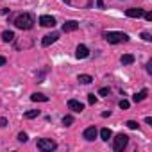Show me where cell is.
<instances>
[{
	"label": "cell",
	"instance_id": "cell-1",
	"mask_svg": "<svg viewBox=\"0 0 152 152\" xmlns=\"http://www.w3.org/2000/svg\"><path fill=\"white\" fill-rule=\"evenodd\" d=\"M32 23H34V18H32V15H29V13H22V15H18L16 20H15V25H16L18 29H22V31H29V29L32 27Z\"/></svg>",
	"mask_w": 152,
	"mask_h": 152
},
{
	"label": "cell",
	"instance_id": "cell-2",
	"mask_svg": "<svg viewBox=\"0 0 152 152\" xmlns=\"http://www.w3.org/2000/svg\"><path fill=\"white\" fill-rule=\"evenodd\" d=\"M104 38H106V41H107V43H113V45L129 41V36H127L125 32H118V31H109V32H106V34H104Z\"/></svg>",
	"mask_w": 152,
	"mask_h": 152
},
{
	"label": "cell",
	"instance_id": "cell-3",
	"mask_svg": "<svg viewBox=\"0 0 152 152\" xmlns=\"http://www.w3.org/2000/svg\"><path fill=\"white\" fill-rule=\"evenodd\" d=\"M38 148H39V150H47V152H52V150H56V148H57V143H56L54 140H47V138H41V140H38Z\"/></svg>",
	"mask_w": 152,
	"mask_h": 152
},
{
	"label": "cell",
	"instance_id": "cell-4",
	"mask_svg": "<svg viewBox=\"0 0 152 152\" xmlns=\"http://www.w3.org/2000/svg\"><path fill=\"white\" fill-rule=\"evenodd\" d=\"M127 143H129V136H127V134H118V136L115 138L113 148H115L116 152H120V150H124V148L127 147Z\"/></svg>",
	"mask_w": 152,
	"mask_h": 152
},
{
	"label": "cell",
	"instance_id": "cell-5",
	"mask_svg": "<svg viewBox=\"0 0 152 152\" xmlns=\"http://www.w3.org/2000/svg\"><path fill=\"white\" fill-rule=\"evenodd\" d=\"M88 56H90L88 47H86V45H79L77 50H75V57H77V59H86Z\"/></svg>",
	"mask_w": 152,
	"mask_h": 152
},
{
	"label": "cell",
	"instance_id": "cell-6",
	"mask_svg": "<svg viewBox=\"0 0 152 152\" xmlns=\"http://www.w3.org/2000/svg\"><path fill=\"white\" fill-rule=\"evenodd\" d=\"M68 107H70L72 111H75V113H83V111H84V106H83L79 100H75V99L68 100Z\"/></svg>",
	"mask_w": 152,
	"mask_h": 152
},
{
	"label": "cell",
	"instance_id": "cell-7",
	"mask_svg": "<svg viewBox=\"0 0 152 152\" xmlns=\"http://www.w3.org/2000/svg\"><path fill=\"white\" fill-rule=\"evenodd\" d=\"M39 23L43 27H54L56 25V18L54 16H48V15H43V16H39Z\"/></svg>",
	"mask_w": 152,
	"mask_h": 152
},
{
	"label": "cell",
	"instance_id": "cell-8",
	"mask_svg": "<svg viewBox=\"0 0 152 152\" xmlns=\"http://www.w3.org/2000/svg\"><path fill=\"white\" fill-rule=\"evenodd\" d=\"M57 38H59V34L57 32H52V34H47L43 39H41V45L43 47H48V45H52V43H56L57 41Z\"/></svg>",
	"mask_w": 152,
	"mask_h": 152
},
{
	"label": "cell",
	"instance_id": "cell-9",
	"mask_svg": "<svg viewBox=\"0 0 152 152\" xmlns=\"http://www.w3.org/2000/svg\"><path fill=\"white\" fill-rule=\"evenodd\" d=\"M97 134H99V131L95 129V125H91V127H88L86 131H84V140H88V141H93L95 138H97Z\"/></svg>",
	"mask_w": 152,
	"mask_h": 152
},
{
	"label": "cell",
	"instance_id": "cell-10",
	"mask_svg": "<svg viewBox=\"0 0 152 152\" xmlns=\"http://www.w3.org/2000/svg\"><path fill=\"white\" fill-rule=\"evenodd\" d=\"M79 29V22H75V20H68L63 23V31L64 32H72V31H77Z\"/></svg>",
	"mask_w": 152,
	"mask_h": 152
},
{
	"label": "cell",
	"instance_id": "cell-11",
	"mask_svg": "<svg viewBox=\"0 0 152 152\" xmlns=\"http://www.w3.org/2000/svg\"><path fill=\"white\" fill-rule=\"evenodd\" d=\"M125 15H127L129 18H140V16H143V9H140V7H131V9L125 11Z\"/></svg>",
	"mask_w": 152,
	"mask_h": 152
},
{
	"label": "cell",
	"instance_id": "cell-12",
	"mask_svg": "<svg viewBox=\"0 0 152 152\" xmlns=\"http://www.w3.org/2000/svg\"><path fill=\"white\" fill-rule=\"evenodd\" d=\"M31 100L32 102H48V97L43 95V93H32L31 95Z\"/></svg>",
	"mask_w": 152,
	"mask_h": 152
},
{
	"label": "cell",
	"instance_id": "cell-13",
	"mask_svg": "<svg viewBox=\"0 0 152 152\" xmlns=\"http://www.w3.org/2000/svg\"><path fill=\"white\" fill-rule=\"evenodd\" d=\"M2 39H4L6 43H11V41L15 39V32H13V31H4V32H2Z\"/></svg>",
	"mask_w": 152,
	"mask_h": 152
},
{
	"label": "cell",
	"instance_id": "cell-14",
	"mask_svg": "<svg viewBox=\"0 0 152 152\" xmlns=\"http://www.w3.org/2000/svg\"><path fill=\"white\" fill-rule=\"evenodd\" d=\"M147 93H148L147 90H141L140 93H134V95H132V100H134V102L138 104V102H141V100H143V99L147 97Z\"/></svg>",
	"mask_w": 152,
	"mask_h": 152
},
{
	"label": "cell",
	"instance_id": "cell-15",
	"mask_svg": "<svg viewBox=\"0 0 152 152\" xmlns=\"http://www.w3.org/2000/svg\"><path fill=\"white\" fill-rule=\"evenodd\" d=\"M120 61H122V64H132L134 63V56L132 54H124Z\"/></svg>",
	"mask_w": 152,
	"mask_h": 152
},
{
	"label": "cell",
	"instance_id": "cell-16",
	"mask_svg": "<svg viewBox=\"0 0 152 152\" xmlns=\"http://www.w3.org/2000/svg\"><path fill=\"white\" fill-rule=\"evenodd\" d=\"M113 136V132H111V129H107V127H104L102 131H100V138L104 140V141H109V138Z\"/></svg>",
	"mask_w": 152,
	"mask_h": 152
},
{
	"label": "cell",
	"instance_id": "cell-17",
	"mask_svg": "<svg viewBox=\"0 0 152 152\" xmlns=\"http://www.w3.org/2000/svg\"><path fill=\"white\" fill-rule=\"evenodd\" d=\"M93 79H91V75H86V73H83V75H79V83L81 84H90Z\"/></svg>",
	"mask_w": 152,
	"mask_h": 152
},
{
	"label": "cell",
	"instance_id": "cell-18",
	"mask_svg": "<svg viewBox=\"0 0 152 152\" xmlns=\"http://www.w3.org/2000/svg\"><path fill=\"white\" fill-rule=\"evenodd\" d=\"M36 116H39V109H32L25 113V118H36Z\"/></svg>",
	"mask_w": 152,
	"mask_h": 152
},
{
	"label": "cell",
	"instance_id": "cell-19",
	"mask_svg": "<svg viewBox=\"0 0 152 152\" xmlns=\"http://www.w3.org/2000/svg\"><path fill=\"white\" fill-rule=\"evenodd\" d=\"M72 124H73V116H70V115H68V116H64V118H63V125H64V127H70Z\"/></svg>",
	"mask_w": 152,
	"mask_h": 152
},
{
	"label": "cell",
	"instance_id": "cell-20",
	"mask_svg": "<svg viewBox=\"0 0 152 152\" xmlns=\"http://www.w3.org/2000/svg\"><path fill=\"white\" fill-rule=\"evenodd\" d=\"M27 140H29V136H27L25 132H20V134H18V141H22V143H25Z\"/></svg>",
	"mask_w": 152,
	"mask_h": 152
},
{
	"label": "cell",
	"instance_id": "cell-21",
	"mask_svg": "<svg viewBox=\"0 0 152 152\" xmlns=\"http://www.w3.org/2000/svg\"><path fill=\"white\" fill-rule=\"evenodd\" d=\"M88 102H90L91 106L97 102V97H95V93H90V95H88Z\"/></svg>",
	"mask_w": 152,
	"mask_h": 152
},
{
	"label": "cell",
	"instance_id": "cell-22",
	"mask_svg": "<svg viewBox=\"0 0 152 152\" xmlns=\"http://www.w3.org/2000/svg\"><path fill=\"white\" fill-rule=\"evenodd\" d=\"M127 127H129V129H138V122L129 120V122H127Z\"/></svg>",
	"mask_w": 152,
	"mask_h": 152
},
{
	"label": "cell",
	"instance_id": "cell-23",
	"mask_svg": "<svg viewBox=\"0 0 152 152\" xmlns=\"http://www.w3.org/2000/svg\"><path fill=\"white\" fill-rule=\"evenodd\" d=\"M120 107H122V109H129V100H125V99L120 100Z\"/></svg>",
	"mask_w": 152,
	"mask_h": 152
},
{
	"label": "cell",
	"instance_id": "cell-24",
	"mask_svg": "<svg viewBox=\"0 0 152 152\" xmlns=\"http://www.w3.org/2000/svg\"><path fill=\"white\" fill-rule=\"evenodd\" d=\"M141 38H143L145 41H152V36H150L148 32H141Z\"/></svg>",
	"mask_w": 152,
	"mask_h": 152
},
{
	"label": "cell",
	"instance_id": "cell-25",
	"mask_svg": "<svg viewBox=\"0 0 152 152\" xmlns=\"http://www.w3.org/2000/svg\"><path fill=\"white\" fill-rule=\"evenodd\" d=\"M143 16H145L147 22H152V13H143Z\"/></svg>",
	"mask_w": 152,
	"mask_h": 152
},
{
	"label": "cell",
	"instance_id": "cell-26",
	"mask_svg": "<svg viewBox=\"0 0 152 152\" xmlns=\"http://www.w3.org/2000/svg\"><path fill=\"white\" fill-rule=\"evenodd\" d=\"M107 93H109V90H107V88H102V90L99 91V95H102V97H106Z\"/></svg>",
	"mask_w": 152,
	"mask_h": 152
},
{
	"label": "cell",
	"instance_id": "cell-27",
	"mask_svg": "<svg viewBox=\"0 0 152 152\" xmlns=\"http://www.w3.org/2000/svg\"><path fill=\"white\" fill-rule=\"evenodd\" d=\"M7 125V120L6 118H0V127H6Z\"/></svg>",
	"mask_w": 152,
	"mask_h": 152
},
{
	"label": "cell",
	"instance_id": "cell-28",
	"mask_svg": "<svg viewBox=\"0 0 152 152\" xmlns=\"http://www.w3.org/2000/svg\"><path fill=\"white\" fill-rule=\"evenodd\" d=\"M147 72H148V73H150V72H152V63H150V61H148V63H147Z\"/></svg>",
	"mask_w": 152,
	"mask_h": 152
},
{
	"label": "cell",
	"instance_id": "cell-29",
	"mask_svg": "<svg viewBox=\"0 0 152 152\" xmlns=\"http://www.w3.org/2000/svg\"><path fill=\"white\" fill-rule=\"evenodd\" d=\"M4 64H6V57L0 56V66H4Z\"/></svg>",
	"mask_w": 152,
	"mask_h": 152
}]
</instances>
